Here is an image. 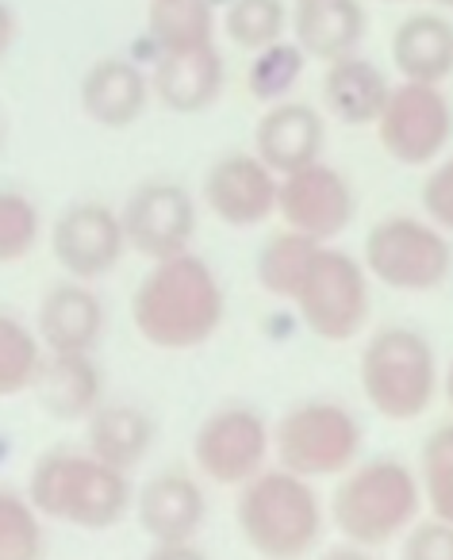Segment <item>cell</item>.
<instances>
[{
	"label": "cell",
	"instance_id": "obj_1",
	"mask_svg": "<svg viewBox=\"0 0 453 560\" xmlns=\"http://www.w3.org/2000/svg\"><path fill=\"white\" fill-rule=\"evenodd\" d=\"M226 319V292L219 272L200 254L150 261L147 277L131 292L135 335L165 353L200 350Z\"/></svg>",
	"mask_w": 453,
	"mask_h": 560
},
{
	"label": "cell",
	"instance_id": "obj_2",
	"mask_svg": "<svg viewBox=\"0 0 453 560\" xmlns=\"http://www.w3.org/2000/svg\"><path fill=\"white\" fill-rule=\"evenodd\" d=\"M422 511L427 499H422L419 468L396 457L358 460L350 472L338 476L327 499L330 526L342 534V541L365 549L399 545L407 529L422 518Z\"/></svg>",
	"mask_w": 453,
	"mask_h": 560
},
{
	"label": "cell",
	"instance_id": "obj_3",
	"mask_svg": "<svg viewBox=\"0 0 453 560\" xmlns=\"http://www.w3.org/2000/svg\"><path fill=\"white\" fill-rule=\"evenodd\" d=\"M27 499L47 514L50 522L78 529H112L135 511L131 472L104 465L89 450H47L27 472Z\"/></svg>",
	"mask_w": 453,
	"mask_h": 560
},
{
	"label": "cell",
	"instance_id": "obj_4",
	"mask_svg": "<svg viewBox=\"0 0 453 560\" xmlns=\"http://www.w3.org/2000/svg\"><path fill=\"white\" fill-rule=\"evenodd\" d=\"M235 522L243 541L262 560H307L320 549L330 514L312 480L269 465L239 488Z\"/></svg>",
	"mask_w": 453,
	"mask_h": 560
},
{
	"label": "cell",
	"instance_id": "obj_5",
	"mask_svg": "<svg viewBox=\"0 0 453 560\" xmlns=\"http://www.w3.org/2000/svg\"><path fill=\"white\" fill-rule=\"evenodd\" d=\"M358 381L365 404L388 422H415L442 392L434 346L411 327H381L361 346Z\"/></svg>",
	"mask_w": 453,
	"mask_h": 560
},
{
	"label": "cell",
	"instance_id": "obj_6",
	"mask_svg": "<svg viewBox=\"0 0 453 560\" xmlns=\"http://www.w3.org/2000/svg\"><path fill=\"white\" fill-rule=\"evenodd\" d=\"M365 430L338 399H304L274 422V460L304 480H338L361 460Z\"/></svg>",
	"mask_w": 453,
	"mask_h": 560
},
{
	"label": "cell",
	"instance_id": "obj_7",
	"mask_svg": "<svg viewBox=\"0 0 453 560\" xmlns=\"http://www.w3.org/2000/svg\"><path fill=\"white\" fill-rule=\"evenodd\" d=\"M361 261L392 292H434L453 272V246L427 215H384L369 226Z\"/></svg>",
	"mask_w": 453,
	"mask_h": 560
},
{
	"label": "cell",
	"instance_id": "obj_8",
	"mask_svg": "<svg viewBox=\"0 0 453 560\" xmlns=\"http://www.w3.org/2000/svg\"><path fill=\"white\" fill-rule=\"evenodd\" d=\"M300 323L323 342H353L365 330L373 296H369V269L361 257L338 246H323L312 261L297 304Z\"/></svg>",
	"mask_w": 453,
	"mask_h": 560
},
{
	"label": "cell",
	"instance_id": "obj_9",
	"mask_svg": "<svg viewBox=\"0 0 453 560\" xmlns=\"http://www.w3.org/2000/svg\"><path fill=\"white\" fill-rule=\"evenodd\" d=\"M274 460V427L251 404L216 407L193 434V465L219 488H243Z\"/></svg>",
	"mask_w": 453,
	"mask_h": 560
},
{
	"label": "cell",
	"instance_id": "obj_10",
	"mask_svg": "<svg viewBox=\"0 0 453 560\" xmlns=\"http://www.w3.org/2000/svg\"><path fill=\"white\" fill-rule=\"evenodd\" d=\"M376 142L399 165H434L445 158L453 139V104L442 85L427 81H399L376 119Z\"/></svg>",
	"mask_w": 453,
	"mask_h": 560
},
{
	"label": "cell",
	"instance_id": "obj_11",
	"mask_svg": "<svg viewBox=\"0 0 453 560\" xmlns=\"http://www.w3.org/2000/svg\"><path fill=\"white\" fill-rule=\"evenodd\" d=\"M127 231V246L150 261H165L193 249L200 208L196 196L177 180H142L119 208Z\"/></svg>",
	"mask_w": 453,
	"mask_h": 560
},
{
	"label": "cell",
	"instance_id": "obj_12",
	"mask_svg": "<svg viewBox=\"0 0 453 560\" xmlns=\"http://www.w3.org/2000/svg\"><path fill=\"white\" fill-rule=\"evenodd\" d=\"M200 196L211 219L231 231H254L277 215L281 177L254 150H231L208 165Z\"/></svg>",
	"mask_w": 453,
	"mask_h": 560
},
{
	"label": "cell",
	"instance_id": "obj_13",
	"mask_svg": "<svg viewBox=\"0 0 453 560\" xmlns=\"http://www.w3.org/2000/svg\"><path fill=\"white\" fill-rule=\"evenodd\" d=\"M127 231L124 215L104 200H78L55 219L50 226V254L62 265L66 277L101 280L124 261Z\"/></svg>",
	"mask_w": 453,
	"mask_h": 560
},
{
	"label": "cell",
	"instance_id": "obj_14",
	"mask_svg": "<svg viewBox=\"0 0 453 560\" xmlns=\"http://www.w3.org/2000/svg\"><path fill=\"white\" fill-rule=\"evenodd\" d=\"M353 215H358V196L346 173L335 165L315 162L281 177L277 219L289 231L307 234L315 242H335L338 234L350 231Z\"/></svg>",
	"mask_w": 453,
	"mask_h": 560
},
{
	"label": "cell",
	"instance_id": "obj_15",
	"mask_svg": "<svg viewBox=\"0 0 453 560\" xmlns=\"http://www.w3.org/2000/svg\"><path fill=\"white\" fill-rule=\"evenodd\" d=\"M135 522L154 545L165 541H196L208 522V495L204 483L185 468L154 472L135 491Z\"/></svg>",
	"mask_w": 453,
	"mask_h": 560
},
{
	"label": "cell",
	"instance_id": "obj_16",
	"mask_svg": "<svg viewBox=\"0 0 453 560\" xmlns=\"http://www.w3.org/2000/svg\"><path fill=\"white\" fill-rule=\"evenodd\" d=\"M108 327L104 300L89 280L66 277L47 284L35 307V330L50 353H93Z\"/></svg>",
	"mask_w": 453,
	"mask_h": 560
},
{
	"label": "cell",
	"instance_id": "obj_17",
	"mask_svg": "<svg viewBox=\"0 0 453 560\" xmlns=\"http://www.w3.org/2000/svg\"><path fill=\"white\" fill-rule=\"evenodd\" d=\"M323 147H327L323 112L304 101L269 104L258 124H254V154H258L277 177L323 162Z\"/></svg>",
	"mask_w": 453,
	"mask_h": 560
},
{
	"label": "cell",
	"instance_id": "obj_18",
	"mask_svg": "<svg viewBox=\"0 0 453 560\" xmlns=\"http://www.w3.org/2000/svg\"><path fill=\"white\" fill-rule=\"evenodd\" d=\"M78 96L81 112L96 127L127 131L150 108L154 85H150V73H142V66H135L131 58H96L81 78Z\"/></svg>",
	"mask_w": 453,
	"mask_h": 560
},
{
	"label": "cell",
	"instance_id": "obj_19",
	"mask_svg": "<svg viewBox=\"0 0 453 560\" xmlns=\"http://www.w3.org/2000/svg\"><path fill=\"white\" fill-rule=\"evenodd\" d=\"M150 85H154V101L162 108L177 112V116H200V112H208L223 96V55H219V47L185 50V55H158L154 70H150Z\"/></svg>",
	"mask_w": 453,
	"mask_h": 560
},
{
	"label": "cell",
	"instance_id": "obj_20",
	"mask_svg": "<svg viewBox=\"0 0 453 560\" xmlns=\"http://www.w3.org/2000/svg\"><path fill=\"white\" fill-rule=\"evenodd\" d=\"M32 396L39 411L58 422H89L108 404L104 399V373L93 361V353H50Z\"/></svg>",
	"mask_w": 453,
	"mask_h": 560
},
{
	"label": "cell",
	"instance_id": "obj_21",
	"mask_svg": "<svg viewBox=\"0 0 453 560\" xmlns=\"http://www.w3.org/2000/svg\"><path fill=\"white\" fill-rule=\"evenodd\" d=\"M365 24L369 16L361 0H297L292 9V39L304 47L307 58H320L323 66L358 55Z\"/></svg>",
	"mask_w": 453,
	"mask_h": 560
},
{
	"label": "cell",
	"instance_id": "obj_22",
	"mask_svg": "<svg viewBox=\"0 0 453 560\" xmlns=\"http://www.w3.org/2000/svg\"><path fill=\"white\" fill-rule=\"evenodd\" d=\"M388 96L392 85L384 70L361 55H346L323 70V104L346 127H376Z\"/></svg>",
	"mask_w": 453,
	"mask_h": 560
},
{
	"label": "cell",
	"instance_id": "obj_23",
	"mask_svg": "<svg viewBox=\"0 0 453 560\" xmlns=\"http://www.w3.org/2000/svg\"><path fill=\"white\" fill-rule=\"evenodd\" d=\"M392 66L404 81L442 85L453 73V24L438 12H415L392 32Z\"/></svg>",
	"mask_w": 453,
	"mask_h": 560
},
{
	"label": "cell",
	"instance_id": "obj_24",
	"mask_svg": "<svg viewBox=\"0 0 453 560\" xmlns=\"http://www.w3.org/2000/svg\"><path fill=\"white\" fill-rule=\"evenodd\" d=\"M154 419L135 404H104L85 422V450L119 472H135L154 450Z\"/></svg>",
	"mask_w": 453,
	"mask_h": 560
},
{
	"label": "cell",
	"instance_id": "obj_25",
	"mask_svg": "<svg viewBox=\"0 0 453 560\" xmlns=\"http://www.w3.org/2000/svg\"><path fill=\"white\" fill-rule=\"evenodd\" d=\"M327 246V242H315L307 234L297 231H277L262 242L258 261H254V277H258L262 292L274 300H284V304H297L300 289H304L307 272H312L315 254Z\"/></svg>",
	"mask_w": 453,
	"mask_h": 560
},
{
	"label": "cell",
	"instance_id": "obj_26",
	"mask_svg": "<svg viewBox=\"0 0 453 560\" xmlns=\"http://www.w3.org/2000/svg\"><path fill=\"white\" fill-rule=\"evenodd\" d=\"M150 43L158 55L216 47V9L211 0H150Z\"/></svg>",
	"mask_w": 453,
	"mask_h": 560
},
{
	"label": "cell",
	"instance_id": "obj_27",
	"mask_svg": "<svg viewBox=\"0 0 453 560\" xmlns=\"http://www.w3.org/2000/svg\"><path fill=\"white\" fill-rule=\"evenodd\" d=\"M50 350L39 330L27 327L20 315L0 312V396H24L35 388Z\"/></svg>",
	"mask_w": 453,
	"mask_h": 560
},
{
	"label": "cell",
	"instance_id": "obj_28",
	"mask_svg": "<svg viewBox=\"0 0 453 560\" xmlns=\"http://www.w3.org/2000/svg\"><path fill=\"white\" fill-rule=\"evenodd\" d=\"M47 522L27 491H0V560H47Z\"/></svg>",
	"mask_w": 453,
	"mask_h": 560
},
{
	"label": "cell",
	"instance_id": "obj_29",
	"mask_svg": "<svg viewBox=\"0 0 453 560\" xmlns=\"http://www.w3.org/2000/svg\"><path fill=\"white\" fill-rule=\"evenodd\" d=\"M223 32L239 50L258 55L292 32V12L284 0H231L223 12Z\"/></svg>",
	"mask_w": 453,
	"mask_h": 560
},
{
	"label": "cell",
	"instance_id": "obj_30",
	"mask_svg": "<svg viewBox=\"0 0 453 560\" xmlns=\"http://www.w3.org/2000/svg\"><path fill=\"white\" fill-rule=\"evenodd\" d=\"M304 66H307L304 47L297 39H281L251 58V66H246V89H251V96L258 104L289 101L297 81L304 78Z\"/></svg>",
	"mask_w": 453,
	"mask_h": 560
},
{
	"label": "cell",
	"instance_id": "obj_31",
	"mask_svg": "<svg viewBox=\"0 0 453 560\" xmlns=\"http://www.w3.org/2000/svg\"><path fill=\"white\" fill-rule=\"evenodd\" d=\"M419 483L427 514L453 522V422H442L427 434L419 453Z\"/></svg>",
	"mask_w": 453,
	"mask_h": 560
},
{
	"label": "cell",
	"instance_id": "obj_32",
	"mask_svg": "<svg viewBox=\"0 0 453 560\" xmlns=\"http://www.w3.org/2000/svg\"><path fill=\"white\" fill-rule=\"evenodd\" d=\"M43 238V215L35 200L20 188H4L0 192V261L16 265L27 261Z\"/></svg>",
	"mask_w": 453,
	"mask_h": 560
},
{
	"label": "cell",
	"instance_id": "obj_33",
	"mask_svg": "<svg viewBox=\"0 0 453 560\" xmlns=\"http://www.w3.org/2000/svg\"><path fill=\"white\" fill-rule=\"evenodd\" d=\"M399 560H453V522L419 518L399 541Z\"/></svg>",
	"mask_w": 453,
	"mask_h": 560
},
{
	"label": "cell",
	"instance_id": "obj_34",
	"mask_svg": "<svg viewBox=\"0 0 453 560\" xmlns=\"http://www.w3.org/2000/svg\"><path fill=\"white\" fill-rule=\"evenodd\" d=\"M422 215L434 226H442L445 234H453V154H445L442 162H434L422 177Z\"/></svg>",
	"mask_w": 453,
	"mask_h": 560
},
{
	"label": "cell",
	"instance_id": "obj_35",
	"mask_svg": "<svg viewBox=\"0 0 453 560\" xmlns=\"http://www.w3.org/2000/svg\"><path fill=\"white\" fill-rule=\"evenodd\" d=\"M142 560H208V552L196 541H165V545H154Z\"/></svg>",
	"mask_w": 453,
	"mask_h": 560
},
{
	"label": "cell",
	"instance_id": "obj_36",
	"mask_svg": "<svg viewBox=\"0 0 453 560\" xmlns=\"http://www.w3.org/2000/svg\"><path fill=\"white\" fill-rule=\"evenodd\" d=\"M315 560H381V557H376V549H365V545L342 541V545H330V549H323Z\"/></svg>",
	"mask_w": 453,
	"mask_h": 560
},
{
	"label": "cell",
	"instance_id": "obj_37",
	"mask_svg": "<svg viewBox=\"0 0 453 560\" xmlns=\"http://www.w3.org/2000/svg\"><path fill=\"white\" fill-rule=\"evenodd\" d=\"M442 396H445V404H450V411H453V361H450V369H445V376H442Z\"/></svg>",
	"mask_w": 453,
	"mask_h": 560
},
{
	"label": "cell",
	"instance_id": "obj_38",
	"mask_svg": "<svg viewBox=\"0 0 453 560\" xmlns=\"http://www.w3.org/2000/svg\"><path fill=\"white\" fill-rule=\"evenodd\" d=\"M438 4H442V9H453V0H438Z\"/></svg>",
	"mask_w": 453,
	"mask_h": 560
},
{
	"label": "cell",
	"instance_id": "obj_39",
	"mask_svg": "<svg viewBox=\"0 0 453 560\" xmlns=\"http://www.w3.org/2000/svg\"><path fill=\"white\" fill-rule=\"evenodd\" d=\"M388 4H404V0H388ZM430 4H438V0H430Z\"/></svg>",
	"mask_w": 453,
	"mask_h": 560
}]
</instances>
